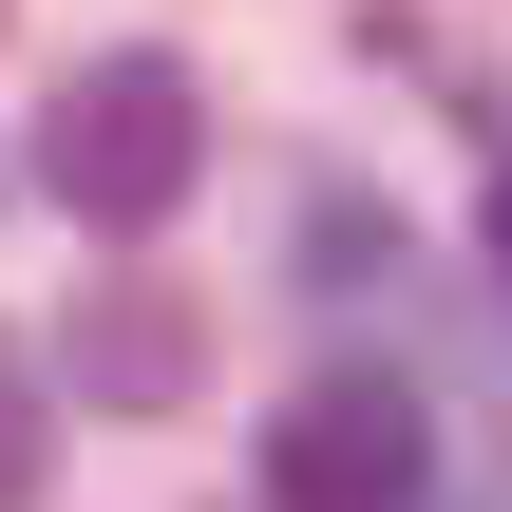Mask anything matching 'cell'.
I'll list each match as a JSON object with an SVG mask.
<instances>
[{
    "label": "cell",
    "instance_id": "cell-5",
    "mask_svg": "<svg viewBox=\"0 0 512 512\" xmlns=\"http://www.w3.org/2000/svg\"><path fill=\"white\" fill-rule=\"evenodd\" d=\"M494 266H512V171H494Z\"/></svg>",
    "mask_w": 512,
    "mask_h": 512
},
{
    "label": "cell",
    "instance_id": "cell-3",
    "mask_svg": "<svg viewBox=\"0 0 512 512\" xmlns=\"http://www.w3.org/2000/svg\"><path fill=\"white\" fill-rule=\"evenodd\" d=\"M76 361H95L114 399H171V380H190V323H171V304H95V342H76Z\"/></svg>",
    "mask_w": 512,
    "mask_h": 512
},
{
    "label": "cell",
    "instance_id": "cell-1",
    "mask_svg": "<svg viewBox=\"0 0 512 512\" xmlns=\"http://www.w3.org/2000/svg\"><path fill=\"white\" fill-rule=\"evenodd\" d=\"M190 171H209V76H190V57L133 38V57H76V76H57V114H38V190H57L76 228L133 247V228L190 209Z\"/></svg>",
    "mask_w": 512,
    "mask_h": 512
},
{
    "label": "cell",
    "instance_id": "cell-2",
    "mask_svg": "<svg viewBox=\"0 0 512 512\" xmlns=\"http://www.w3.org/2000/svg\"><path fill=\"white\" fill-rule=\"evenodd\" d=\"M437 475V418H418V380H304L285 418H266V512H418Z\"/></svg>",
    "mask_w": 512,
    "mask_h": 512
},
{
    "label": "cell",
    "instance_id": "cell-4",
    "mask_svg": "<svg viewBox=\"0 0 512 512\" xmlns=\"http://www.w3.org/2000/svg\"><path fill=\"white\" fill-rule=\"evenodd\" d=\"M38 456H57V418H38V399L0 380V512H38Z\"/></svg>",
    "mask_w": 512,
    "mask_h": 512
}]
</instances>
